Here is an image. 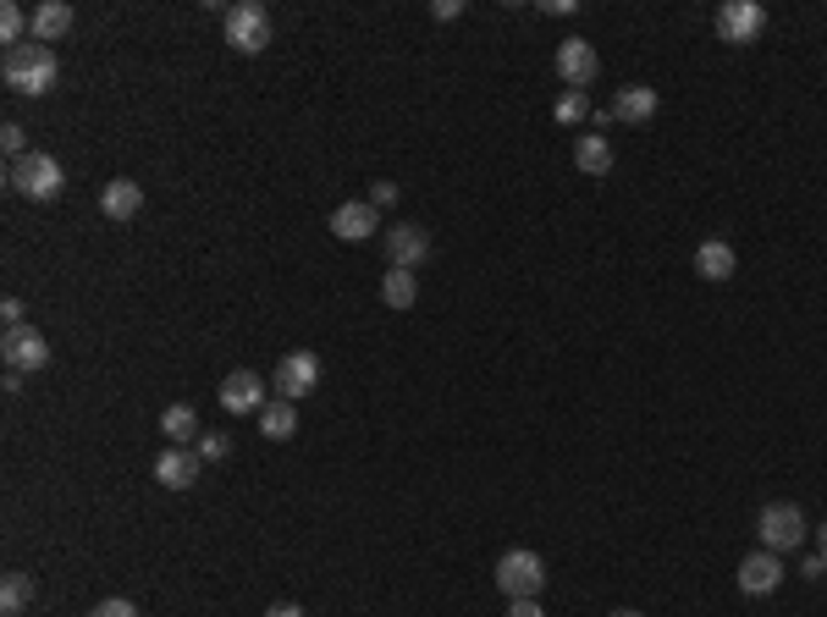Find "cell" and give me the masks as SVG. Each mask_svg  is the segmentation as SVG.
<instances>
[{"mask_svg": "<svg viewBox=\"0 0 827 617\" xmlns=\"http://www.w3.org/2000/svg\"><path fill=\"white\" fill-rule=\"evenodd\" d=\"M23 315H28V303H23V298H7V303H0V321H7V331H18V326H23Z\"/></svg>", "mask_w": 827, "mask_h": 617, "instance_id": "obj_29", "label": "cell"}, {"mask_svg": "<svg viewBox=\"0 0 827 617\" xmlns=\"http://www.w3.org/2000/svg\"><path fill=\"white\" fill-rule=\"evenodd\" d=\"M540 12H546V18H569V12H574V0H546Z\"/></svg>", "mask_w": 827, "mask_h": 617, "instance_id": "obj_33", "label": "cell"}, {"mask_svg": "<svg viewBox=\"0 0 827 617\" xmlns=\"http://www.w3.org/2000/svg\"><path fill=\"white\" fill-rule=\"evenodd\" d=\"M551 116H558L563 127H574V121H585V116H596V110H591V94H585V89H563L558 105H551Z\"/></svg>", "mask_w": 827, "mask_h": 617, "instance_id": "obj_24", "label": "cell"}, {"mask_svg": "<svg viewBox=\"0 0 827 617\" xmlns=\"http://www.w3.org/2000/svg\"><path fill=\"white\" fill-rule=\"evenodd\" d=\"M254 419H259V435H265V441H293V435H299V403H288V397H270Z\"/></svg>", "mask_w": 827, "mask_h": 617, "instance_id": "obj_17", "label": "cell"}, {"mask_svg": "<svg viewBox=\"0 0 827 617\" xmlns=\"http://www.w3.org/2000/svg\"><path fill=\"white\" fill-rule=\"evenodd\" d=\"M767 28V7H756V0H723L718 7V39L723 45H756Z\"/></svg>", "mask_w": 827, "mask_h": 617, "instance_id": "obj_6", "label": "cell"}, {"mask_svg": "<svg viewBox=\"0 0 827 617\" xmlns=\"http://www.w3.org/2000/svg\"><path fill=\"white\" fill-rule=\"evenodd\" d=\"M381 298H386V308H414V298H420L414 270H386L381 276Z\"/></svg>", "mask_w": 827, "mask_h": 617, "instance_id": "obj_22", "label": "cell"}, {"mask_svg": "<svg viewBox=\"0 0 827 617\" xmlns=\"http://www.w3.org/2000/svg\"><path fill=\"white\" fill-rule=\"evenodd\" d=\"M613 617H645V612H629V606H624V612H613Z\"/></svg>", "mask_w": 827, "mask_h": 617, "instance_id": "obj_36", "label": "cell"}, {"mask_svg": "<svg viewBox=\"0 0 827 617\" xmlns=\"http://www.w3.org/2000/svg\"><path fill=\"white\" fill-rule=\"evenodd\" d=\"M613 143H607V132H580V143H574V166L585 172V177H607L613 172Z\"/></svg>", "mask_w": 827, "mask_h": 617, "instance_id": "obj_18", "label": "cell"}, {"mask_svg": "<svg viewBox=\"0 0 827 617\" xmlns=\"http://www.w3.org/2000/svg\"><path fill=\"white\" fill-rule=\"evenodd\" d=\"M596 72H602V56H596L591 39H563V45H558V78H563L569 89H591Z\"/></svg>", "mask_w": 827, "mask_h": 617, "instance_id": "obj_10", "label": "cell"}, {"mask_svg": "<svg viewBox=\"0 0 827 617\" xmlns=\"http://www.w3.org/2000/svg\"><path fill=\"white\" fill-rule=\"evenodd\" d=\"M508 617H546L540 601H508Z\"/></svg>", "mask_w": 827, "mask_h": 617, "instance_id": "obj_31", "label": "cell"}, {"mask_svg": "<svg viewBox=\"0 0 827 617\" xmlns=\"http://www.w3.org/2000/svg\"><path fill=\"white\" fill-rule=\"evenodd\" d=\"M458 12H464V0H436V7H431V18H436V23H453Z\"/></svg>", "mask_w": 827, "mask_h": 617, "instance_id": "obj_30", "label": "cell"}, {"mask_svg": "<svg viewBox=\"0 0 827 617\" xmlns=\"http://www.w3.org/2000/svg\"><path fill=\"white\" fill-rule=\"evenodd\" d=\"M756 535H761V551L789 557V551L805 546V513H800L794 502H767L761 519H756Z\"/></svg>", "mask_w": 827, "mask_h": 617, "instance_id": "obj_3", "label": "cell"}, {"mask_svg": "<svg viewBox=\"0 0 827 617\" xmlns=\"http://www.w3.org/2000/svg\"><path fill=\"white\" fill-rule=\"evenodd\" d=\"M420 265H431V232L414 221H397L386 232V270H420Z\"/></svg>", "mask_w": 827, "mask_h": 617, "instance_id": "obj_7", "label": "cell"}, {"mask_svg": "<svg viewBox=\"0 0 827 617\" xmlns=\"http://www.w3.org/2000/svg\"><path fill=\"white\" fill-rule=\"evenodd\" d=\"M23 606H34V573H7V584H0V612L18 617Z\"/></svg>", "mask_w": 827, "mask_h": 617, "instance_id": "obj_23", "label": "cell"}, {"mask_svg": "<svg viewBox=\"0 0 827 617\" xmlns=\"http://www.w3.org/2000/svg\"><path fill=\"white\" fill-rule=\"evenodd\" d=\"M199 452L194 446H166L161 457H155V480L166 486V491H188V486H199Z\"/></svg>", "mask_w": 827, "mask_h": 617, "instance_id": "obj_12", "label": "cell"}, {"mask_svg": "<svg viewBox=\"0 0 827 617\" xmlns=\"http://www.w3.org/2000/svg\"><path fill=\"white\" fill-rule=\"evenodd\" d=\"M696 270H701L707 281H729V276L739 270V254H734L723 237H707V243L696 248Z\"/></svg>", "mask_w": 827, "mask_h": 617, "instance_id": "obj_19", "label": "cell"}, {"mask_svg": "<svg viewBox=\"0 0 827 617\" xmlns=\"http://www.w3.org/2000/svg\"><path fill=\"white\" fill-rule=\"evenodd\" d=\"M816 551H822V562H827V524L816 529Z\"/></svg>", "mask_w": 827, "mask_h": 617, "instance_id": "obj_35", "label": "cell"}, {"mask_svg": "<svg viewBox=\"0 0 827 617\" xmlns=\"http://www.w3.org/2000/svg\"><path fill=\"white\" fill-rule=\"evenodd\" d=\"M72 34V7L67 0H45V7H34V39L39 45H56Z\"/></svg>", "mask_w": 827, "mask_h": 617, "instance_id": "obj_20", "label": "cell"}, {"mask_svg": "<svg viewBox=\"0 0 827 617\" xmlns=\"http://www.w3.org/2000/svg\"><path fill=\"white\" fill-rule=\"evenodd\" d=\"M656 89H645V83H629V89H618L613 94V105L607 110H596V121L607 127V121H651L656 116Z\"/></svg>", "mask_w": 827, "mask_h": 617, "instance_id": "obj_11", "label": "cell"}, {"mask_svg": "<svg viewBox=\"0 0 827 617\" xmlns=\"http://www.w3.org/2000/svg\"><path fill=\"white\" fill-rule=\"evenodd\" d=\"M221 408H226V414H259V408H265V381H259L254 370H232V375L221 381Z\"/></svg>", "mask_w": 827, "mask_h": 617, "instance_id": "obj_14", "label": "cell"}, {"mask_svg": "<svg viewBox=\"0 0 827 617\" xmlns=\"http://www.w3.org/2000/svg\"><path fill=\"white\" fill-rule=\"evenodd\" d=\"M0 143H7V154H12V161H23V154H28V132H23L18 121H7V127H0Z\"/></svg>", "mask_w": 827, "mask_h": 617, "instance_id": "obj_26", "label": "cell"}, {"mask_svg": "<svg viewBox=\"0 0 827 617\" xmlns=\"http://www.w3.org/2000/svg\"><path fill=\"white\" fill-rule=\"evenodd\" d=\"M0 78H7L12 94H50L56 89V50L28 39V45H12L7 56H0Z\"/></svg>", "mask_w": 827, "mask_h": 617, "instance_id": "obj_1", "label": "cell"}, {"mask_svg": "<svg viewBox=\"0 0 827 617\" xmlns=\"http://www.w3.org/2000/svg\"><path fill=\"white\" fill-rule=\"evenodd\" d=\"M7 183H12V194H23V199H34V205H50V199H61L67 172H61L56 154L28 149L23 161H12V166H7Z\"/></svg>", "mask_w": 827, "mask_h": 617, "instance_id": "obj_2", "label": "cell"}, {"mask_svg": "<svg viewBox=\"0 0 827 617\" xmlns=\"http://www.w3.org/2000/svg\"><path fill=\"white\" fill-rule=\"evenodd\" d=\"M89 617H138V606H132V601H121V595H110V601H100Z\"/></svg>", "mask_w": 827, "mask_h": 617, "instance_id": "obj_28", "label": "cell"}, {"mask_svg": "<svg viewBox=\"0 0 827 617\" xmlns=\"http://www.w3.org/2000/svg\"><path fill=\"white\" fill-rule=\"evenodd\" d=\"M822 573H827V562H822V551H816V557H805V562H800V579H822Z\"/></svg>", "mask_w": 827, "mask_h": 617, "instance_id": "obj_32", "label": "cell"}, {"mask_svg": "<svg viewBox=\"0 0 827 617\" xmlns=\"http://www.w3.org/2000/svg\"><path fill=\"white\" fill-rule=\"evenodd\" d=\"M540 584H546V562H540L535 551L513 546V551L497 557V590H502L508 601H535Z\"/></svg>", "mask_w": 827, "mask_h": 617, "instance_id": "obj_4", "label": "cell"}, {"mask_svg": "<svg viewBox=\"0 0 827 617\" xmlns=\"http://www.w3.org/2000/svg\"><path fill=\"white\" fill-rule=\"evenodd\" d=\"M161 435H166V446H188V441H199L205 430H199V414H194L188 403H172V408L161 414Z\"/></svg>", "mask_w": 827, "mask_h": 617, "instance_id": "obj_21", "label": "cell"}, {"mask_svg": "<svg viewBox=\"0 0 827 617\" xmlns=\"http://www.w3.org/2000/svg\"><path fill=\"white\" fill-rule=\"evenodd\" d=\"M265 617H304V606H293V601H276Z\"/></svg>", "mask_w": 827, "mask_h": 617, "instance_id": "obj_34", "label": "cell"}, {"mask_svg": "<svg viewBox=\"0 0 827 617\" xmlns=\"http://www.w3.org/2000/svg\"><path fill=\"white\" fill-rule=\"evenodd\" d=\"M0 353H7V370H18V375H39L45 364H50V342L34 331V326H18V331H7V342H0Z\"/></svg>", "mask_w": 827, "mask_h": 617, "instance_id": "obj_8", "label": "cell"}, {"mask_svg": "<svg viewBox=\"0 0 827 617\" xmlns=\"http://www.w3.org/2000/svg\"><path fill=\"white\" fill-rule=\"evenodd\" d=\"M778 584H783V557L778 551H750L739 562V590L745 595H772Z\"/></svg>", "mask_w": 827, "mask_h": 617, "instance_id": "obj_15", "label": "cell"}, {"mask_svg": "<svg viewBox=\"0 0 827 617\" xmlns=\"http://www.w3.org/2000/svg\"><path fill=\"white\" fill-rule=\"evenodd\" d=\"M226 45L243 50V56H259L270 45V12L259 7V0H237V7H226Z\"/></svg>", "mask_w": 827, "mask_h": 617, "instance_id": "obj_5", "label": "cell"}, {"mask_svg": "<svg viewBox=\"0 0 827 617\" xmlns=\"http://www.w3.org/2000/svg\"><path fill=\"white\" fill-rule=\"evenodd\" d=\"M194 452H199L205 463H221V457L232 452V435H226V430H210V435H199V441H194Z\"/></svg>", "mask_w": 827, "mask_h": 617, "instance_id": "obj_25", "label": "cell"}, {"mask_svg": "<svg viewBox=\"0 0 827 617\" xmlns=\"http://www.w3.org/2000/svg\"><path fill=\"white\" fill-rule=\"evenodd\" d=\"M100 210H105V221H132L138 210H144V188H138L132 177H110L100 188Z\"/></svg>", "mask_w": 827, "mask_h": 617, "instance_id": "obj_16", "label": "cell"}, {"mask_svg": "<svg viewBox=\"0 0 827 617\" xmlns=\"http://www.w3.org/2000/svg\"><path fill=\"white\" fill-rule=\"evenodd\" d=\"M375 226H381V210L370 199H348V205L331 210V232L342 243H364V237H375Z\"/></svg>", "mask_w": 827, "mask_h": 617, "instance_id": "obj_13", "label": "cell"}, {"mask_svg": "<svg viewBox=\"0 0 827 617\" xmlns=\"http://www.w3.org/2000/svg\"><path fill=\"white\" fill-rule=\"evenodd\" d=\"M370 205H375V210H392V205H397V183L375 177V183H370Z\"/></svg>", "mask_w": 827, "mask_h": 617, "instance_id": "obj_27", "label": "cell"}, {"mask_svg": "<svg viewBox=\"0 0 827 617\" xmlns=\"http://www.w3.org/2000/svg\"><path fill=\"white\" fill-rule=\"evenodd\" d=\"M315 381H321V359L315 353H282V364H276V397H288V403H299V397H310L315 392Z\"/></svg>", "mask_w": 827, "mask_h": 617, "instance_id": "obj_9", "label": "cell"}]
</instances>
